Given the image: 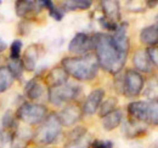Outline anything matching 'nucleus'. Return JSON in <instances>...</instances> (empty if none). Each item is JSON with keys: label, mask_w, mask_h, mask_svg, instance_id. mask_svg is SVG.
Returning a JSON list of instances; mask_svg holds the SVG:
<instances>
[{"label": "nucleus", "mask_w": 158, "mask_h": 148, "mask_svg": "<svg viewBox=\"0 0 158 148\" xmlns=\"http://www.w3.org/2000/svg\"><path fill=\"white\" fill-rule=\"evenodd\" d=\"M94 35V50L99 66L107 73L117 75L125 66L128 54H124L114 45L111 34L95 33Z\"/></svg>", "instance_id": "nucleus-1"}, {"label": "nucleus", "mask_w": 158, "mask_h": 148, "mask_svg": "<svg viewBox=\"0 0 158 148\" xmlns=\"http://www.w3.org/2000/svg\"><path fill=\"white\" fill-rule=\"evenodd\" d=\"M61 67L78 81H91L99 73V62L94 52L81 56H67L61 60Z\"/></svg>", "instance_id": "nucleus-2"}, {"label": "nucleus", "mask_w": 158, "mask_h": 148, "mask_svg": "<svg viewBox=\"0 0 158 148\" xmlns=\"http://www.w3.org/2000/svg\"><path fill=\"white\" fill-rule=\"evenodd\" d=\"M62 135V125L60 123L57 113H49L46 118L41 121L38 129L33 132L32 141L41 147H48L57 142Z\"/></svg>", "instance_id": "nucleus-3"}, {"label": "nucleus", "mask_w": 158, "mask_h": 148, "mask_svg": "<svg viewBox=\"0 0 158 148\" xmlns=\"http://www.w3.org/2000/svg\"><path fill=\"white\" fill-rule=\"evenodd\" d=\"M49 109L45 105L37 102H22L15 112L19 121L27 125H39L46 118Z\"/></svg>", "instance_id": "nucleus-4"}, {"label": "nucleus", "mask_w": 158, "mask_h": 148, "mask_svg": "<svg viewBox=\"0 0 158 148\" xmlns=\"http://www.w3.org/2000/svg\"><path fill=\"white\" fill-rule=\"evenodd\" d=\"M81 86L79 84L73 83H66L64 85L55 88V89H49L48 90V100L51 105L60 107L63 103H69L76 100L81 95Z\"/></svg>", "instance_id": "nucleus-5"}, {"label": "nucleus", "mask_w": 158, "mask_h": 148, "mask_svg": "<svg viewBox=\"0 0 158 148\" xmlns=\"http://www.w3.org/2000/svg\"><path fill=\"white\" fill-rule=\"evenodd\" d=\"M145 80L141 73L135 69H127L123 74V95L127 97H136L142 92Z\"/></svg>", "instance_id": "nucleus-6"}, {"label": "nucleus", "mask_w": 158, "mask_h": 148, "mask_svg": "<svg viewBox=\"0 0 158 148\" xmlns=\"http://www.w3.org/2000/svg\"><path fill=\"white\" fill-rule=\"evenodd\" d=\"M94 50V35L79 32L68 44V51L74 56H81Z\"/></svg>", "instance_id": "nucleus-7"}, {"label": "nucleus", "mask_w": 158, "mask_h": 148, "mask_svg": "<svg viewBox=\"0 0 158 148\" xmlns=\"http://www.w3.org/2000/svg\"><path fill=\"white\" fill-rule=\"evenodd\" d=\"M48 86L44 83V79L41 78V75H35L34 78H32L31 80H28L24 86H23V92L26 95V97L32 101H39L44 97V95L48 96Z\"/></svg>", "instance_id": "nucleus-8"}, {"label": "nucleus", "mask_w": 158, "mask_h": 148, "mask_svg": "<svg viewBox=\"0 0 158 148\" xmlns=\"http://www.w3.org/2000/svg\"><path fill=\"white\" fill-rule=\"evenodd\" d=\"M57 117L62 128H72L81 120L83 111L77 103H68L57 113Z\"/></svg>", "instance_id": "nucleus-9"}, {"label": "nucleus", "mask_w": 158, "mask_h": 148, "mask_svg": "<svg viewBox=\"0 0 158 148\" xmlns=\"http://www.w3.org/2000/svg\"><path fill=\"white\" fill-rule=\"evenodd\" d=\"M44 7L43 1H31V0H20L15 2L16 15L23 19L31 21L37 15H39Z\"/></svg>", "instance_id": "nucleus-10"}, {"label": "nucleus", "mask_w": 158, "mask_h": 148, "mask_svg": "<svg viewBox=\"0 0 158 148\" xmlns=\"http://www.w3.org/2000/svg\"><path fill=\"white\" fill-rule=\"evenodd\" d=\"M103 97H105V90L102 88H98V89L93 90L88 95V97L85 98V101L81 106L83 115H94L99 111L100 106L103 101Z\"/></svg>", "instance_id": "nucleus-11"}, {"label": "nucleus", "mask_w": 158, "mask_h": 148, "mask_svg": "<svg viewBox=\"0 0 158 148\" xmlns=\"http://www.w3.org/2000/svg\"><path fill=\"white\" fill-rule=\"evenodd\" d=\"M128 117L130 120L147 124L148 119V101H134L127 107Z\"/></svg>", "instance_id": "nucleus-12"}, {"label": "nucleus", "mask_w": 158, "mask_h": 148, "mask_svg": "<svg viewBox=\"0 0 158 148\" xmlns=\"http://www.w3.org/2000/svg\"><path fill=\"white\" fill-rule=\"evenodd\" d=\"M40 56V45L39 44H31L26 47L23 55L21 57V62L23 66V69L26 72H34L38 60Z\"/></svg>", "instance_id": "nucleus-13"}, {"label": "nucleus", "mask_w": 158, "mask_h": 148, "mask_svg": "<svg viewBox=\"0 0 158 148\" xmlns=\"http://www.w3.org/2000/svg\"><path fill=\"white\" fill-rule=\"evenodd\" d=\"M68 78L69 75L67 72L60 66V67H54L51 68L44 78V83L48 86V89H55L64 85L66 83H68Z\"/></svg>", "instance_id": "nucleus-14"}, {"label": "nucleus", "mask_w": 158, "mask_h": 148, "mask_svg": "<svg viewBox=\"0 0 158 148\" xmlns=\"http://www.w3.org/2000/svg\"><path fill=\"white\" fill-rule=\"evenodd\" d=\"M101 10L103 14V17L114 23H118L120 21V5L119 1L116 0H103L100 2Z\"/></svg>", "instance_id": "nucleus-15"}, {"label": "nucleus", "mask_w": 158, "mask_h": 148, "mask_svg": "<svg viewBox=\"0 0 158 148\" xmlns=\"http://www.w3.org/2000/svg\"><path fill=\"white\" fill-rule=\"evenodd\" d=\"M133 64L135 67V71L139 73H151L152 72V63L148 58L146 50L138 49L133 55Z\"/></svg>", "instance_id": "nucleus-16"}, {"label": "nucleus", "mask_w": 158, "mask_h": 148, "mask_svg": "<svg viewBox=\"0 0 158 148\" xmlns=\"http://www.w3.org/2000/svg\"><path fill=\"white\" fill-rule=\"evenodd\" d=\"M139 39L141 41V44L146 45L147 47H152V46H157L158 45V22L147 26L145 28L141 29Z\"/></svg>", "instance_id": "nucleus-17"}, {"label": "nucleus", "mask_w": 158, "mask_h": 148, "mask_svg": "<svg viewBox=\"0 0 158 148\" xmlns=\"http://www.w3.org/2000/svg\"><path fill=\"white\" fill-rule=\"evenodd\" d=\"M123 131H124V135L127 137H129V138H136V137L146 135L147 126H146L145 123H139V121H134V120L128 119L123 124Z\"/></svg>", "instance_id": "nucleus-18"}, {"label": "nucleus", "mask_w": 158, "mask_h": 148, "mask_svg": "<svg viewBox=\"0 0 158 148\" xmlns=\"http://www.w3.org/2000/svg\"><path fill=\"white\" fill-rule=\"evenodd\" d=\"M122 121H123V111L122 109H114L110 114L101 118L102 128L106 131H112V130L117 129L122 124Z\"/></svg>", "instance_id": "nucleus-19"}, {"label": "nucleus", "mask_w": 158, "mask_h": 148, "mask_svg": "<svg viewBox=\"0 0 158 148\" xmlns=\"http://www.w3.org/2000/svg\"><path fill=\"white\" fill-rule=\"evenodd\" d=\"M1 124L2 128L6 131H10L12 134L16 132V130L19 129V119L16 118V114L12 111H6L4 113L2 118H1Z\"/></svg>", "instance_id": "nucleus-20"}, {"label": "nucleus", "mask_w": 158, "mask_h": 148, "mask_svg": "<svg viewBox=\"0 0 158 148\" xmlns=\"http://www.w3.org/2000/svg\"><path fill=\"white\" fill-rule=\"evenodd\" d=\"M91 5L93 2L89 0H68L61 2L60 6L66 12V11H76V10H88L91 7Z\"/></svg>", "instance_id": "nucleus-21"}, {"label": "nucleus", "mask_w": 158, "mask_h": 148, "mask_svg": "<svg viewBox=\"0 0 158 148\" xmlns=\"http://www.w3.org/2000/svg\"><path fill=\"white\" fill-rule=\"evenodd\" d=\"M15 83V78L7 67H0V95L7 91L12 84Z\"/></svg>", "instance_id": "nucleus-22"}, {"label": "nucleus", "mask_w": 158, "mask_h": 148, "mask_svg": "<svg viewBox=\"0 0 158 148\" xmlns=\"http://www.w3.org/2000/svg\"><path fill=\"white\" fill-rule=\"evenodd\" d=\"M6 67H7L9 71L11 72L12 76L15 78V80H22L24 69H23L21 58L20 60H15V58L7 57V66H6Z\"/></svg>", "instance_id": "nucleus-23"}, {"label": "nucleus", "mask_w": 158, "mask_h": 148, "mask_svg": "<svg viewBox=\"0 0 158 148\" xmlns=\"http://www.w3.org/2000/svg\"><path fill=\"white\" fill-rule=\"evenodd\" d=\"M117 105H118V98H117V97L111 96V97L106 98L105 101H102L99 111H98L99 112V117L100 118H103L105 115H107V114H110L111 112H113L114 109H117V108H116Z\"/></svg>", "instance_id": "nucleus-24"}, {"label": "nucleus", "mask_w": 158, "mask_h": 148, "mask_svg": "<svg viewBox=\"0 0 158 148\" xmlns=\"http://www.w3.org/2000/svg\"><path fill=\"white\" fill-rule=\"evenodd\" d=\"M91 142H93V137L89 132H86L84 136L79 137L77 140L68 141L62 148H90Z\"/></svg>", "instance_id": "nucleus-25"}, {"label": "nucleus", "mask_w": 158, "mask_h": 148, "mask_svg": "<svg viewBox=\"0 0 158 148\" xmlns=\"http://www.w3.org/2000/svg\"><path fill=\"white\" fill-rule=\"evenodd\" d=\"M43 5H44L45 9H48L50 17H52L55 21H61V19L64 17V11H63V9H62L61 6H56L52 1H50V0H44V1H43Z\"/></svg>", "instance_id": "nucleus-26"}, {"label": "nucleus", "mask_w": 158, "mask_h": 148, "mask_svg": "<svg viewBox=\"0 0 158 148\" xmlns=\"http://www.w3.org/2000/svg\"><path fill=\"white\" fill-rule=\"evenodd\" d=\"M147 123L158 126V98H153L148 101V119Z\"/></svg>", "instance_id": "nucleus-27"}, {"label": "nucleus", "mask_w": 158, "mask_h": 148, "mask_svg": "<svg viewBox=\"0 0 158 148\" xmlns=\"http://www.w3.org/2000/svg\"><path fill=\"white\" fill-rule=\"evenodd\" d=\"M14 137H15V134L4 129L0 130V148H11Z\"/></svg>", "instance_id": "nucleus-28"}, {"label": "nucleus", "mask_w": 158, "mask_h": 148, "mask_svg": "<svg viewBox=\"0 0 158 148\" xmlns=\"http://www.w3.org/2000/svg\"><path fill=\"white\" fill-rule=\"evenodd\" d=\"M22 47H23L22 40L15 39V40L11 43V46H10V56H9V57L15 58V60H20L21 52H22Z\"/></svg>", "instance_id": "nucleus-29"}, {"label": "nucleus", "mask_w": 158, "mask_h": 148, "mask_svg": "<svg viewBox=\"0 0 158 148\" xmlns=\"http://www.w3.org/2000/svg\"><path fill=\"white\" fill-rule=\"evenodd\" d=\"M88 132V129L85 128V126H81V125H79V126H76V128H73V129L71 130L68 134H67V142L68 141H73V140H77L79 137H81V136H84L85 134Z\"/></svg>", "instance_id": "nucleus-30"}, {"label": "nucleus", "mask_w": 158, "mask_h": 148, "mask_svg": "<svg viewBox=\"0 0 158 148\" xmlns=\"http://www.w3.org/2000/svg\"><path fill=\"white\" fill-rule=\"evenodd\" d=\"M99 23L103 29H106L107 32H111V33H113L118 28V23H114V22H112L110 19L105 18L103 16H101L99 18Z\"/></svg>", "instance_id": "nucleus-31"}, {"label": "nucleus", "mask_w": 158, "mask_h": 148, "mask_svg": "<svg viewBox=\"0 0 158 148\" xmlns=\"http://www.w3.org/2000/svg\"><path fill=\"white\" fill-rule=\"evenodd\" d=\"M146 52L148 55V58H150L152 66H155L158 69V45L157 46H152V47H147Z\"/></svg>", "instance_id": "nucleus-32"}, {"label": "nucleus", "mask_w": 158, "mask_h": 148, "mask_svg": "<svg viewBox=\"0 0 158 148\" xmlns=\"http://www.w3.org/2000/svg\"><path fill=\"white\" fill-rule=\"evenodd\" d=\"M90 148H113V142L111 140H93Z\"/></svg>", "instance_id": "nucleus-33"}, {"label": "nucleus", "mask_w": 158, "mask_h": 148, "mask_svg": "<svg viewBox=\"0 0 158 148\" xmlns=\"http://www.w3.org/2000/svg\"><path fill=\"white\" fill-rule=\"evenodd\" d=\"M29 24H31V22L27 21V19H22L21 21L20 24H19V33H20L21 35H27L28 34V32L31 29Z\"/></svg>", "instance_id": "nucleus-34"}, {"label": "nucleus", "mask_w": 158, "mask_h": 148, "mask_svg": "<svg viewBox=\"0 0 158 148\" xmlns=\"http://www.w3.org/2000/svg\"><path fill=\"white\" fill-rule=\"evenodd\" d=\"M6 49H7V44H6V41H5V40H2V39L0 38V54H1V52H4Z\"/></svg>", "instance_id": "nucleus-35"}, {"label": "nucleus", "mask_w": 158, "mask_h": 148, "mask_svg": "<svg viewBox=\"0 0 158 148\" xmlns=\"http://www.w3.org/2000/svg\"><path fill=\"white\" fill-rule=\"evenodd\" d=\"M146 4L148 5V7H156L158 1H146Z\"/></svg>", "instance_id": "nucleus-36"}, {"label": "nucleus", "mask_w": 158, "mask_h": 148, "mask_svg": "<svg viewBox=\"0 0 158 148\" xmlns=\"http://www.w3.org/2000/svg\"><path fill=\"white\" fill-rule=\"evenodd\" d=\"M153 148H158V138L156 140V142L153 143Z\"/></svg>", "instance_id": "nucleus-37"}, {"label": "nucleus", "mask_w": 158, "mask_h": 148, "mask_svg": "<svg viewBox=\"0 0 158 148\" xmlns=\"http://www.w3.org/2000/svg\"><path fill=\"white\" fill-rule=\"evenodd\" d=\"M37 148H50V147H41V146H39V147H37Z\"/></svg>", "instance_id": "nucleus-38"}, {"label": "nucleus", "mask_w": 158, "mask_h": 148, "mask_svg": "<svg viewBox=\"0 0 158 148\" xmlns=\"http://www.w3.org/2000/svg\"><path fill=\"white\" fill-rule=\"evenodd\" d=\"M0 5H1V1H0Z\"/></svg>", "instance_id": "nucleus-39"}]
</instances>
